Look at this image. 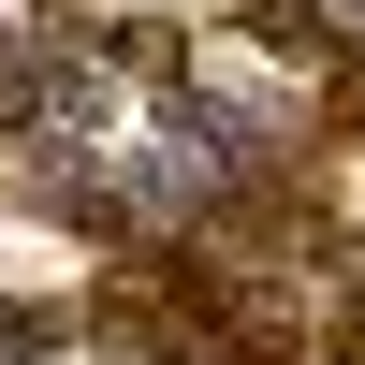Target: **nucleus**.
Here are the masks:
<instances>
[{"label": "nucleus", "mask_w": 365, "mask_h": 365, "mask_svg": "<svg viewBox=\"0 0 365 365\" xmlns=\"http://www.w3.org/2000/svg\"><path fill=\"white\" fill-rule=\"evenodd\" d=\"M234 29H249V44L278 58V73H336V58H365L336 15H307V0H234Z\"/></svg>", "instance_id": "1"}, {"label": "nucleus", "mask_w": 365, "mask_h": 365, "mask_svg": "<svg viewBox=\"0 0 365 365\" xmlns=\"http://www.w3.org/2000/svg\"><path fill=\"white\" fill-rule=\"evenodd\" d=\"M103 58H117L132 88H161V73H190V44H175V15H117V29H103Z\"/></svg>", "instance_id": "2"}, {"label": "nucleus", "mask_w": 365, "mask_h": 365, "mask_svg": "<svg viewBox=\"0 0 365 365\" xmlns=\"http://www.w3.org/2000/svg\"><path fill=\"white\" fill-rule=\"evenodd\" d=\"M58 336H73V307H0V365H44Z\"/></svg>", "instance_id": "3"}]
</instances>
